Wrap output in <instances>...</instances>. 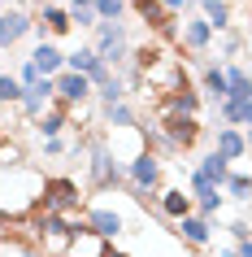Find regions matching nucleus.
I'll use <instances>...</instances> for the list:
<instances>
[{"instance_id": "11", "label": "nucleus", "mask_w": 252, "mask_h": 257, "mask_svg": "<svg viewBox=\"0 0 252 257\" xmlns=\"http://www.w3.org/2000/svg\"><path fill=\"white\" fill-rule=\"evenodd\" d=\"M187 183H191V201H196V214H200V218H213L217 209H222V201H226L222 188H213L200 170H191V179H187Z\"/></svg>"}, {"instance_id": "29", "label": "nucleus", "mask_w": 252, "mask_h": 257, "mask_svg": "<svg viewBox=\"0 0 252 257\" xmlns=\"http://www.w3.org/2000/svg\"><path fill=\"white\" fill-rule=\"evenodd\" d=\"M92 9L100 22H122V14H126V0H92Z\"/></svg>"}, {"instance_id": "26", "label": "nucleus", "mask_w": 252, "mask_h": 257, "mask_svg": "<svg viewBox=\"0 0 252 257\" xmlns=\"http://www.w3.org/2000/svg\"><path fill=\"white\" fill-rule=\"evenodd\" d=\"M105 126L113 131V126H139V118H135V109L122 100V105H109L105 109Z\"/></svg>"}, {"instance_id": "8", "label": "nucleus", "mask_w": 252, "mask_h": 257, "mask_svg": "<svg viewBox=\"0 0 252 257\" xmlns=\"http://www.w3.org/2000/svg\"><path fill=\"white\" fill-rule=\"evenodd\" d=\"M213 35H217V31H213L200 14H191V18H183V27H178V48L191 53V57H204L209 44H213Z\"/></svg>"}, {"instance_id": "42", "label": "nucleus", "mask_w": 252, "mask_h": 257, "mask_svg": "<svg viewBox=\"0 0 252 257\" xmlns=\"http://www.w3.org/2000/svg\"><path fill=\"white\" fill-rule=\"evenodd\" d=\"M126 5H139V0H126Z\"/></svg>"}, {"instance_id": "22", "label": "nucleus", "mask_w": 252, "mask_h": 257, "mask_svg": "<svg viewBox=\"0 0 252 257\" xmlns=\"http://www.w3.org/2000/svg\"><path fill=\"white\" fill-rule=\"evenodd\" d=\"M200 175L209 179L213 188H226V179H230V162H226L222 153H209V157H200V166H196Z\"/></svg>"}, {"instance_id": "13", "label": "nucleus", "mask_w": 252, "mask_h": 257, "mask_svg": "<svg viewBox=\"0 0 252 257\" xmlns=\"http://www.w3.org/2000/svg\"><path fill=\"white\" fill-rule=\"evenodd\" d=\"M83 222L100 235V240H113V235H122L126 231V222H122V214H113V209H100V205H87L83 209Z\"/></svg>"}, {"instance_id": "36", "label": "nucleus", "mask_w": 252, "mask_h": 257, "mask_svg": "<svg viewBox=\"0 0 252 257\" xmlns=\"http://www.w3.org/2000/svg\"><path fill=\"white\" fill-rule=\"evenodd\" d=\"M235 248H239V257H252V240L248 244H235Z\"/></svg>"}, {"instance_id": "30", "label": "nucleus", "mask_w": 252, "mask_h": 257, "mask_svg": "<svg viewBox=\"0 0 252 257\" xmlns=\"http://www.w3.org/2000/svg\"><path fill=\"white\" fill-rule=\"evenodd\" d=\"M70 18H74V27H79V31H96V27H100V18H96L92 5H87V9H70Z\"/></svg>"}, {"instance_id": "17", "label": "nucleus", "mask_w": 252, "mask_h": 257, "mask_svg": "<svg viewBox=\"0 0 252 257\" xmlns=\"http://www.w3.org/2000/svg\"><path fill=\"white\" fill-rule=\"evenodd\" d=\"M31 66L40 70L44 79H57V74H61V70H66V53H61V48H57V44H48V40H44L40 48H35V53H31Z\"/></svg>"}, {"instance_id": "9", "label": "nucleus", "mask_w": 252, "mask_h": 257, "mask_svg": "<svg viewBox=\"0 0 252 257\" xmlns=\"http://www.w3.org/2000/svg\"><path fill=\"white\" fill-rule=\"evenodd\" d=\"M92 96H96V87H92L87 74H74V70H61V74H57V100H61V105L79 109V105H87Z\"/></svg>"}, {"instance_id": "41", "label": "nucleus", "mask_w": 252, "mask_h": 257, "mask_svg": "<svg viewBox=\"0 0 252 257\" xmlns=\"http://www.w3.org/2000/svg\"><path fill=\"white\" fill-rule=\"evenodd\" d=\"M248 18H252V0H248Z\"/></svg>"}, {"instance_id": "6", "label": "nucleus", "mask_w": 252, "mask_h": 257, "mask_svg": "<svg viewBox=\"0 0 252 257\" xmlns=\"http://www.w3.org/2000/svg\"><path fill=\"white\" fill-rule=\"evenodd\" d=\"M31 31H35V14H31V5H9V9H0V48L22 44Z\"/></svg>"}, {"instance_id": "39", "label": "nucleus", "mask_w": 252, "mask_h": 257, "mask_svg": "<svg viewBox=\"0 0 252 257\" xmlns=\"http://www.w3.org/2000/svg\"><path fill=\"white\" fill-rule=\"evenodd\" d=\"M105 257H126V253H122V248H109V253Z\"/></svg>"}, {"instance_id": "4", "label": "nucleus", "mask_w": 252, "mask_h": 257, "mask_svg": "<svg viewBox=\"0 0 252 257\" xmlns=\"http://www.w3.org/2000/svg\"><path fill=\"white\" fill-rule=\"evenodd\" d=\"M96 57L105 61V66H126L131 61V44H126V22H100L96 27Z\"/></svg>"}, {"instance_id": "2", "label": "nucleus", "mask_w": 252, "mask_h": 257, "mask_svg": "<svg viewBox=\"0 0 252 257\" xmlns=\"http://www.w3.org/2000/svg\"><path fill=\"white\" fill-rule=\"evenodd\" d=\"M40 209H48V214L83 218V209H87V196H83L79 179H70V175H48V179H44V205H40Z\"/></svg>"}, {"instance_id": "37", "label": "nucleus", "mask_w": 252, "mask_h": 257, "mask_svg": "<svg viewBox=\"0 0 252 257\" xmlns=\"http://www.w3.org/2000/svg\"><path fill=\"white\" fill-rule=\"evenodd\" d=\"M87 5H92V0H70V9H87Z\"/></svg>"}, {"instance_id": "19", "label": "nucleus", "mask_w": 252, "mask_h": 257, "mask_svg": "<svg viewBox=\"0 0 252 257\" xmlns=\"http://www.w3.org/2000/svg\"><path fill=\"white\" fill-rule=\"evenodd\" d=\"M165 57H170V53H165V44L148 40V44H135V48H131V66H135V70H144V74H148V70L157 66V61H165Z\"/></svg>"}, {"instance_id": "16", "label": "nucleus", "mask_w": 252, "mask_h": 257, "mask_svg": "<svg viewBox=\"0 0 252 257\" xmlns=\"http://www.w3.org/2000/svg\"><path fill=\"white\" fill-rule=\"evenodd\" d=\"M105 253H109V240H100L92 227H79L66 248V257H105Z\"/></svg>"}, {"instance_id": "12", "label": "nucleus", "mask_w": 252, "mask_h": 257, "mask_svg": "<svg viewBox=\"0 0 252 257\" xmlns=\"http://www.w3.org/2000/svg\"><path fill=\"white\" fill-rule=\"evenodd\" d=\"M157 209H161V218H170V222H183V218H191L196 201H191L183 188H161V192H157Z\"/></svg>"}, {"instance_id": "40", "label": "nucleus", "mask_w": 252, "mask_h": 257, "mask_svg": "<svg viewBox=\"0 0 252 257\" xmlns=\"http://www.w3.org/2000/svg\"><path fill=\"white\" fill-rule=\"evenodd\" d=\"M243 140H248V153H252V126H248V136H243Z\"/></svg>"}, {"instance_id": "32", "label": "nucleus", "mask_w": 252, "mask_h": 257, "mask_svg": "<svg viewBox=\"0 0 252 257\" xmlns=\"http://www.w3.org/2000/svg\"><path fill=\"white\" fill-rule=\"evenodd\" d=\"M239 48H243V35H235V31H226L222 40H217V53H222V57H235Z\"/></svg>"}, {"instance_id": "7", "label": "nucleus", "mask_w": 252, "mask_h": 257, "mask_svg": "<svg viewBox=\"0 0 252 257\" xmlns=\"http://www.w3.org/2000/svg\"><path fill=\"white\" fill-rule=\"evenodd\" d=\"M196 113H200V92L191 87V83L174 87L170 96L157 100V118H196Z\"/></svg>"}, {"instance_id": "21", "label": "nucleus", "mask_w": 252, "mask_h": 257, "mask_svg": "<svg viewBox=\"0 0 252 257\" xmlns=\"http://www.w3.org/2000/svg\"><path fill=\"white\" fill-rule=\"evenodd\" d=\"M200 18H204L217 35L230 31V5H226V0H200Z\"/></svg>"}, {"instance_id": "27", "label": "nucleus", "mask_w": 252, "mask_h": 257, "mask_svg": "<svg viewBox=\"0 0 252 257\" xmlns=\"http://www.w3.org/2000/svg\"><path fill=\"white\" fill-rule=\"evenodd\" d=\"M226 196H235V201H252V175L230 170V179H226Z\"/></svg>"}, {"instance_id": "3", "label": "nucleus", "mask_w": 252, "mask_h": 257, "mask_svg": "<svg viewBox=\"0 0 252 257\" xmlns=\"http://www.w3.org/2000/svg\"><path fill=\"white\" fill-rule=\"evenodd\" d=\"M157 131L161 140H165V153H191L204 140V126H200V118H157Z\"/></svg>"}, {"instance_id": "24", "label": "nucleus", "mask_w": 252, "mask_h": 257, "mask_svg": "<svg viewBox=\"0 0 252 257\" xmlns=\"http://www.w3.org/2000/svg\"><path fill=\"white\" fill-rule=\"evenodd\" d=\"M226 83H230V96H226V100H252V74L243 66L226 70Z\"/></svg>"}, {"instance_id": "5", "label": "nucleus", "mask_w": 252, "mask_h": 257, "mask_svg": "<svg viewBox=\"0 0 252 257\" xmlns=\"http://www.w3.org/2000/svg\"><path fill=\"white\" fill-rule=\"evenodd\" d=\"M87 175H92V188H100V192L122 188V166L113 162L105 140H92V149H87Z\"/></svg>"}, {"instance_id": "34", "label": "nucleus", "mask_w": 252, "mask_h": 257, "mask_svg": "<svg viewBox=\"0 0 252 257\" xmlns=\"http://www.w3.org/2000/svg\"><path fill=\"white\" fill-rule=\"evenodd\" d=\"M40 79H44V74H40V70H35V66H31V57H27V66L18 70V83H22V87H35V83H40Z\"/></svg>"}, {"instance_id": "28", "label": "nucleus", "mask_w": 252, "mask_h": 257, "mask_svg": "<svg viewBox=\"0 0 252 257\" xmlns=\"http://www.w3.org/2000/svg\"><path fill=\"white\" fill-rule=\"evenodd\" d=\"M27 87L18 83V74H0V105H22Z\"/></svg>"}, {"instance_id": "31", "label": "nucleus", "mask_w": 252, "mask_h": 257, "mask_svg": "<svg viewBox=\"0 0 252 257\" xmlns=\"http://www.w3.org/2000/svg\"><path fill=\"white\" fill-rule=\"evenodd\" d=\"M14 162H22V157H18L14 140H9V126H0V166H14Z\"/></svg>"}, {"instance_id": "20", "label": "nucleus", "mask_w": 252, "mask_h": 257, "mask_svg": "<svg viewBox=\"0 0 252 257\" xmlns=\"http://www.w3.org/2000/svg\"><path fill=\"white\" fill-rule=\"evenodd\" d=\"M178 235H183L187 244L204 248V244H209V235H213V222H209V218H200V214H191V218H183V222H178Z\"/></svg>"}, {"instance_id": "35", "label": "nucleus", "mask_w": 252, "mask_h": 257, "mask_svg": "<svg viewBox=\"0 0 252 257\" xmlns=\"http://www.w3.org/2000/svg\"><path fill=\"white\" fill-rule=\"evenodd\" d=\"M61 153H66L61 140H44V157H61Z\"/></svg>"}, {"instance_id": "38", "label": "nucleus", "mask_w": 252, "mask_h": 257, "mask_svg": "<svg viewBox=\"0 0 252 257\" xmlns=\"http://www.w3.org/2000/svg\"><path fill=\"white\" fill-rule=\"evenodd\" d=\"M217 257H239V248H222V253H217Z\"/></svg>"}, {"instance_id": "10", "label": "nucleus", "mask_w": 252, "mask_h": 257, "mask_svg": "<svg viewBox=\"0 0 252 257\" xmlns=\"http://www.w3.org/2000/svg\"><path fill=\"white\" fill-rule=\"evenodd\" d=\"M35 31H40L44 40H48V35H57V40H61V35H70V31H74V18H70V9H61V5H48V0H44L40 14H35Z\"/></svg>"}, {"instance_id": "15", "label": "nucleus", "mask_w": 252, "mask_h": 257, "mask_svg": "<svg viewBox=\"0 0 252 257\" xmlns=\"http://www.w3.org/2000/svg\"><path fill=\"white\" fill-rule=\"evenodd\" d=\"M70 113H74L70 105L53 100V105H48V109L40 113V118H35V126H40V136H44V140H61V131H66V122H70Z\"/></svg>"}, {"instance_id": "25", "label": "nucleus", "mask_w": 252, "mask_h": 257, "mask_svg": "<svg viewBox=\"0 0 252 257\" xmlns=\"http://www.w3.org/2000/svg\"><path fill=\"white\" fill-rule=\"evenodd\" d=\"M100 66V57H96V48L87 44V48H79V53L66 57V70H74V74H92V70Z\"/></svg>"}, {"instance_id": "1", "label": "nucleus", "mask_w": 252, "mask_h": 257, "mask_svg": "<svg viewBox=\"0 0 252 257\" xmlns=\"http://www.w3.org/2000/svg\"><path fill=\"white\" fill-rule=\"evenodd\" d=\"M44 179L35 166L27 162H14V166H0V222L9 227H22V222H31V218L40 214L44 205Z\"/></svg>"}, {"instance_id": "14", "label": "nucleus", "mask_w": 252, "mask_h": 257, "mask_svg": "<svg viewBox=\"0 0 252 257\" xmlns=\"http://www.w3.org/2000/svg\"><path fill=\"white\" fill-rule=\"evenodd\" d=\"M213 153H222L226 162H243L248 157V140L239 126H217V136H213Z\"/></svg>"}, {"instance_id": "18", "label": "nucleus", "mask_w": 252, "mask_h": 257, "mask_svg": "<svg viewBox=\"0 0 252 257\" xmlns=\"http://www.w3.org/2000/svg\"><path fill=\"white\" fill-rule=\"evenodd\" d=\"M200 92L209 96V100H217V105H222L226 96H230V83H226V70H217V66H204V74H200Z\"/></svg>"}, {"instance_id": "33", "label": "nucleus", "mask_w": 252, "mask_h": 257, "mask_svg": "<svg viewBox=\"0 0 252 257\" xmlns=\"http://www.w3.org/2000/svg\"><path fill=\"white\" fill-rule=\"evenodd\" d=\"M226 235H230V240H235V244H248V240H252V227H248V222H243V218H235V222L226 227Z\"/></svg>"}, {"instance_id": "23", "label": "nucleus", "mask_w": 252, "mask_h": 257, "mask_svg": "<svg viewBox=\"0 0 252 257\" xmlns=\"http://www.w3.org/2000/svg\"><path fill=\"white\" fill-rule=\"evenodd\" d=\"M217 113L226 126H252V100H222Z\"/></svg>"}]
</instances>
